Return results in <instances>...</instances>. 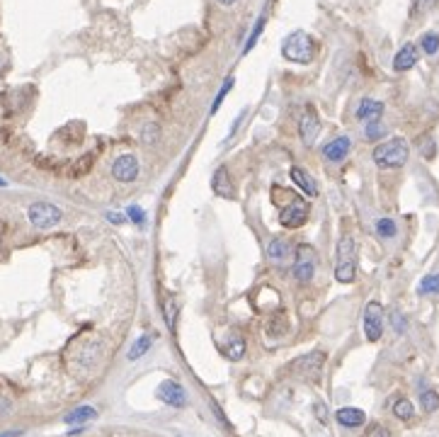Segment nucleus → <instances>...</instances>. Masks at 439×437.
<instances>
[{
    "label": "nucleus",
    "mask_w": 439,
    "mask_h": 437,
    "mask_svg": "<svg viewBox=\"0 0 439 437\" xmlns=\"http://www.w3.org/2000/svg\"><path fill=\"white\" fill-rule=\"evenodd\" d=\"M355 258H357L355 238L342 236L338 243V262H335V279H338V282H342V284L355 282V274H357Z\"/></svg>",
    "instance_id": "obj_3"
},
{
    "label": "nucleus",
    "mask_w": 439,
    "mask_h": 437,
    "mask_svg": "<svg viewBox=\"0 0 439 437\" xmlns=\"http://www.w3.org/2000/svg\"><path fill=\"white\" fill-rule=\"evenodd\" d=\"M216 3H221V5H233L236 0H216Z\"/></svg>",
    "instance_id": "obj_37"
},
{
    "label": "nucleus",
    "mask_w": 439,
    "mask_h": 437,
    "mask_svg": "<svg viewBox=\"0 0 439 437\" xmlns=\"http://www.w3.org/2000/svg\"><path fill=\"white\" fill-rule=\"evenodd\" d=\"M420 294H439V274H430L420 282Z\"/></svg>",
    "instance_id": "obj_28"
},
{
    "label": "nucleus",
    "mask_w": 439,
    "mask_h": 437,
    "mask_svg": "<svg viewBox=\"0 0 439 437\" xmlns=\"http://www.w3.org/2000/svg\"><path fill=\"white\" fill-rule=\"evenodd\" d=\"M323 364H325V353L318 350V353H308L304 357H299L292 364V369L296 374H301V377H311V374H318Z\"/></svg>",
    "instance_id": "obj_12"
},
{
    "label": "nucleus",
    "mask_w": 439,
    "mask_h": 437,
    "mask_svg": "<svg viewBox=\"0 0 439 437\" xmlns=\"http://www.w3.org/2000/svg\"><path fill=\"white\" fill-rule=\"evenodd\" d=\"M5 185H8V182H5L3 177H0V187H5Z\"/></svg>",
    "instance_id": "obj_38"
},
{
    "label": "nucleus",
    "mask_w": 439,
    "mask_h": 437,
    "mask_svg": "<svg viewBox=\"0 0 439 437\" xmlns=\"http://www.w3.org/2000/svg\"><path fill=\"white\" fill-rule=\"evenodd\" d=\"M294 279L301 284H308L315 274V251L311 246H299L294 253Z\"/></svg>",
    "instance_id": "obj_5"
},
{
    "label": "nucleus",
    "mask_w": 439,
    "mask_h": 437,
    "mask_svg": "<svg viewBox=\"0 0 439 437\" xmlns=\"http://www.w3.org/2000/svg\"><path fill=\"white\" fill-rule=\"evenodd\" d=\"M151 343H153L151 335H141V338L136 340L134 345H131V350H129V360H139L141 355H146V353H148V348H151Z\"/></svg>",
    "instance_id": "obj_23"
},
{
    "label": "nucleus",
    "mask_w": 439,
    "mask_h": 437,
    "mask_svg": "<svg viewBox=\"0 0 439 437\" xmlns=\"http://www.w3.org/2000/svg\"><path fill=\"white\" fill-rule=\"evenodd\" d=\"M231 85H233V78H228V80H226V85H223V90H221V93H218L216 103H214V112H216V108H218V105H221V100L226 98V93H228V90H231Z\"/></svg>",
    "instance_id": "obj_32"
},
{
    "label": "nucleus",
    "mask_w": 439,
    "mask_h": 437,
    "mask_svg": "<svg viewBox=\"0 0 439 437\" xmlns=\"http://www.w3.org/2000/svg\"><path fill=\"white\" fill-rule=\"evenodd\" d=\"M364 136L369 141H381L386 136V126L381 124L379 119L376 121H366V129H364Z\"/></svg>",
    "instance_id": "obj_25"
},
{
    "label": "nucleus",
    "mask_w": 439,
    "mask_h": 437,
    "mask_svg": "<svg viewBox=\"0 0 439 437\" xmlns=\"http://www.w3.org/2000/svg\"><path fill=\"white\" fill-rule=\"evenodd\" d=\"M299 134L301 141L306 146H313V141L318 139L320 134V119H318V112L313 110V105H306L299 114Z\"/></svg>",
    "instance_id": "obj_8"
},
{
    "label": "nucleus",
    "mask_w": 439,
    "mask_h": 437,
    "mask_svg": "<svg viewBox=\"0 0 439 437\" xmlns=\"http://www.w3.org/2000/svg\"><path fill=\"white\" fill-rule=\"evenodd\" d=\"M393 326L398 328V333H403V328H405V321H403L401 313H393Z\"/></svg>",
    "instance_id": "obj_33"
},
{
    "label": "nucleus",
    "mask_w": 439,
    "mask_h": 437,
    "mask_svg": "<svg viewBox=\"0 0 439 437\" xmlns=\"http://www.w3.org/2000/svg\"><path fill=\"white\" fill-rule=\"evenodd\" d=\"M313 410H315V415H318L320 420H325V406H323V403H315V408H313Z\"/></svg>",
    "instance_id": "obj_34"
},
{
    "label": "nucleus",
    "mask_w": 439,
    "mask_h": 437,
    "mask_svg": "<svg viewBox=\"0 0 439 437\" xmlns=\"http://www.w3.org/2000/svg\"><path fill=\"white\" fill-rule=\"evenodd\" d=\"M420 47H422V52H425L427 56H435L439 52V34L437 32H427L425 37L420 39Z\"/></svg>",
    "instance_id": "obj_26"
},
{
    "label": "nucleus",
    "mask_w": 439,
    "mask_h": 437,
    "mask_svg": "<svg viewBox=\"0 0 439 437\" xmlns=\"http://www.w3.org/2000/svg\"><path fill=\"white\" fill-rule=\"evenodd\" d=\"M335 420L342 425V428H359V425H364V420H366V415H364V410H359V408H340L338 413H335Z\"/></svg>",
    "instance_id": "obj_18"
},
{
    "label": "nucleus",
    "mask_w": 439,
    "mask_h": 437,
    "mask_svg": "<svg viewBox=\"0 0 439 437\" xmlns=\"http://www.w3.org/2000/svg\"><path fill=\"white\" fill-rule=\"evenodd\" d=\"M381 114H384V103H379V100L364 98L357 108V119L362 121H376L381 119Z\"/></svg>",
    "instance_id": "obj_17"
},
{
    "label": "nucleus",
    "mask_w": 439,
    "mask_h": 437,
    "mask_svg": "<svg viewBox=\"0 0 439 437\" xmlns=\"http://www.w3.org/2000/svg\"><path fill=\"white\" fill-rule=\"evenodd\" d=\"M417 64V47L415 44H405L396 56H393V71L403 73V71H410Z\"/></svg>",
    "instance_id": "obj_16"
},
{
    "label": "nucleus",
    "mask_w": 439,
    "mask_h": 437,
    "mask_svg": "<svg viewBox=\"0 0 439 437\" xmlns=\"http://www.w3.org/2000/svg\"><path fill=\"white\" fill-rule=\"evenodd\" d=\"M289 177H292V182L296 187H299L301 192H306L308 197H315L318 195V185H315V180L311 177L308 170H304L301 165H294L292 170H289Z\"/></svg>",
    "instance_id": "obj_15"
},
{
    "label": "nucleus",
    "mask_w": 439,
    "mask_h": 437,
    "mask_svg": "<svg viewBox=\"0 0 439 437\" xmlns=\"http://www.w3.org/2000/svg\"><path fill=\"white\" fill-rule=\"evenodd\" d=\"M396 221H393V218H389V216H384V218H379V221H376V233H379L381 238H393L396 236Z\"/></svg>",
    "instance_id": "obj_27"
},
{
    "label": "nucleus",
    "mask_w": 439,
    "mask_h": 437,
    "mask_svg": "<svg viewBox=\"0 0 439 437\" xmlns=\"http://www.w3.org/2000/svg\"><path fill=\"white\" fill-rule=\"evenodd\" d=\"M308 216H311V205L299 197V200H294L292 205H287L279 212V223L284 228H299L308 221Z\"/></svg>",
    "instance_id": "obj_6"
},
{
    "label": "nucleus",
    "mask_w": 439,
    "mask_h": 437,
    "mask_svg": "<svg viewBox=\"0 0 439 437\" xmlns=\"http://www.w3.org/2000/svg\"><path fill=\"white\" fill-rule=\"evenodd\" d=\"M435 3H439V0H417V5H422V8H432Z\"/></svg>",
    "instance_id": "obj_36"
},
{
    "label": "nucleus",
    "mask_w": 439,
    "mask_h": 437,
    "mask_svg": "<svg viewBox=\"0 0 439 437\" xmlns=\"http://www.w3.org/2000/svg\"><path fill=\"white\" fill-rule=\"evenodd\" d=\"M366 437H391V433H389V428L374 423V425H369V430H366Z\"/></svg>",
    "instance_id": "obj_31"
},
{
    "label": "nucleus",
    "mask_w": 439,
    "mask_h": 437,
    "mask_svg": "<svg viewBox=\"0 0 439 437\" xmlns=\"http://www.w3.org/2000/svg\"><path fill=\"white\" fill-rule=\"evenodd\" d=\"M112 177H114L117 182H134L136 177H139V161H136V156L131 154L119 156V158L112 163Z\"/></svg>",
    "instance_id": "obj_10"
},
{
    "label": "nucleus",
    "mask_w": 439,
    "mask_h": 437,
    "mask_svg": "<svg viewBox=\"0 0 439 437\" xmlns=\"http://www.w3.org/2000/svg\"><path fill=\"white\" fill-rule=\"evenodd\" d=\"M393 415L401 420H410L412 415H415V406H412L408 399H398L396 403H393Z\"/></svg>",
    "instance_id": "obj_21"
},
{
    "label": "nucleus",
    "mask_w": 439,
    "mask_h": 437,
    "mask_svg": "<svg viewBox=\"0 0 439 437\" xmlns=\"http://www.w3.org/2000/svg\"><path fill=\"white\" fill-rule=\"evenodd\" d=\"M158 399L163 401V403L172 406V408H182V406L187 403V391L182 389L177 382H172V379H165L161 386H158Z\"/></svg>",
    "instance_id": "obj_11"
},
{
    "label": "nucleus",
    "mask_w": 439,
    "mask_h": 437,
    "mask_svg": "<svg viewBox=\"0 0 439 437\" xmlns=\"http://www.w3.org/2000/svg\"><path fill=\"white\" fill-rule=\"evenodd\" d=\"M163 316H165V323L170 330H175L177 326V304L172 297H165V302H163Z\"/></svg>",
    "instance_id": "obj_20"
},
{
    "label": "nucleus",
    "mask_w": 439,
    "mask_h": 437,
    "mask_svg": "<svg viewBox=\"0 0 439 437\" xmlns=\"http://www.w3.org/2000/svg\"><path fill=\"white\" fill-rule=\"evenodd\" d=\"M350 149H352V141L347 139V136H338V139L328 141V144L323 146V156H325V161H330V163H340V161L347 158Z\"/></svg>",
    "instance_id": "obj_14"
},
{
    "label": "nucleus",
    "mask_w": 439,
    "mask_h": 437,
    "mask_svg": "<svg viewBox=\"0 0 439 437\" xmlns=\"http://www.w3.org/2000/svg\"><path fill=\"white\" fill-rule=\"evenodd\" d=\"M420 403H422V408H425L427 413H432V410L439 408V394L435 389H425L420 394Z\"/></svg>",
    "instance_id": "obj_24"
},
{
    "label": "nucleus",
    "mask_w": 439,
    "mask_h": 437,
    "mask_svg": "<svg viewBox=\"0 0 439 437\" xmlns=\"http://www.w3.org/2000/svg\"><path fill=\"white\" fill-rule=\"evenodd\" d=\"M226 355L231 360H241L243 355H245V343H243L241 338H233L231 343L226 345Z\"/></svg>",
    "instance_id": "obj_29"
},
{
    "label": "nucleus",
    "mask_w": 439,
    "mask_h": 437,
    "mask_svg": "<svg viewBox=\"0 0 439 437\" xmlns=\"http://www.w3.org/2000/svg\"><path fill=\"white\" fill-rule=\"evenodd\" d=\"M27 218L34 228L47 231V228L59 226L61 218H64V212H61L56 205H51V202H34V205H29V209H27Z\"/></svg>",
    "instance_id": "obj_4"
},
{
    "label": "nucleus",
    "mask_w": 439,
    "mask_h": 437,
    "mask_svg": "<svg viewBox=\"0 0 439 437\" xmlns=\"http://www.w3.org/2000/svg\"><path fill=\"white\" fill-rule=\"evenodd\" d=\"M211 190L216 192L218 197H223V200H233V197H236V187H233V180L231 175H228L226 165L216 168V172H214L211 177Z\"/></svg>",
    "instance_id": "obj_13"
},
{
    "label": "nucleus",
    "mask_w": 439,
    "mask_h": 437,
    "mask_svg": "<svg viewBox=\"0 0 439 437\" xmlns=\"http://www.w3.org/2000/svg\"><path fill=\"white\" fill-rule=\"evenodd\" d=\"M107 218H110L112 223H121L126 216H124V214H112V212H110V214H107Z\"/></svg>",
    "instance_id": "obj_35"
},
{
    "label": "nucleus",
    "mask_w": 439,
    "mask_h": 437,
    "mask_svg": "<svg viewBox=\"0 0 439 437\" xmlns=\"http://www.w3.org/2000/svg\"><path fill=\"white\" fill-rule=\"evenodd\" d=\"M364 335L366 340L376 343L384 335V306L379 302H369L364 309Z\"/></svg>",
    "instance_id": "obj_7"
},
{
    "label": "nucleus",
    "mask_w": 439,
    "mask_h": 437,
    "mask_svg": "<svg viewBox=\"0 0 439 437\" xmlns=\"http://www.w3.org/2000/svg\"><path fill=\"white\" fill-rule=\"evenodd\" d=\"M294 253H296V248H294V243L289 241L287 236L272 238V243L267 246V258L274 262V265H279V267L289 265V262L294 260Z\"/></svg>",
    "instance_id": "obj_9"
},
{
    "label": "nucleus",
    "mask_w": 439,
    "mask_h": 437,
    "mask_svg": "<svg viewBox=\"0 0 439 437\" xmlns=\"http://www.w3.org/2000/svg\"><path fill=\"white\" fill-rule=\"evenodd\" d=\"M294 200H299V195H296V192H292V190H284V187H274L272 190V202L277 207H287V205H292Z\"/></svg>",
    "instance_id": "obj_22"
},
{
    "label": "nucleus",
    "mask_w": 439,
    "mask_h": 437,
    "mask_svg": "<svg viewBox=\"0 0 439 437\" xmlns=\"http://www.w3.org/2000/svg\"><path fill=\"white\" fill-rule=\"evenodd\" d=\"M95 415H98V410H95L93 406H80V408L70 410V413L66 415V425H80V423H88V420H93Z\"/></svg>",
    "instance_id": "obj_19"
},
{
    "label": "nucleus",
    "mask_w": 439,
    "mask_h": 437,
    "mask_svg": "<svg viewBox=\"0 0 439 437\" xmlns=\"http://www.w3.org/2000/svg\"><path fill=\"white\" fill-rule=\"evenodd\" d=\"M126 216H129L131 218V221H134V223H144L146 221V212L144 209H141V207H129V209H126Z\"/></svg>",
    "instance_id": "obj_30"
},
{
    "label": "nucleus",
    "mask_w": 439,
    "mask_h": 437,
    "mask_svg": "<svg viewBox=\"0 0 439 437\" xmlns=\"http://www.w3.org/2000/svg\"><path fill=\"white\" fill-rule=\"evenodd\" d=\"M282 56L292 64H311L315 59V42L306 32H292L282 44Z\"/></svg>",
    "instance_id": "obj_1"
},
{
    "label": "nucleus",
    "mask_w": 439,
    "mask_h": 437,
    "mask_svg": "<svg viewBox=\"0 0 439 437\" xmlns=\"http://www.w3.org/2000/svg\"><path fill=\"white\" fill-rule=\"evenodd\" d=\"M408 156H410V149H408L405 139H391L376 146L371 158L379 168H403L408 163Z\"/></svg>",
    "instance_id": "obj_2"
}]
</instances>
